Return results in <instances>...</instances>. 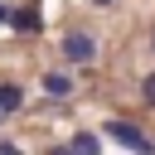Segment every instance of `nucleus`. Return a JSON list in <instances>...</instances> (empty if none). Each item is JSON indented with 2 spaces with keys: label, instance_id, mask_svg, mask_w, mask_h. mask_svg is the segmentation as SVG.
<instances>
[{
  "label": "nucleus",
  "instance_id": "nucleus-2",
  "mask_svg": "<svg viewBox=\"0 0 155 155\" xmlns=\"http://www.w3.org/2000/svg\"><path fill=\"white\" fill-rule=\"evenodd\" d=\"M63 53H68L73 63H92V53H97V44H92V34H82V29H73V34L63 39Z\"/></svg>",
  "mask_w": 155,
  "mask_h": 155
},
{
  "label": "nucleus",
  "instance_id": "nucleus-5",
  "mask_svg": "<svg viewBox=\"0 0 155 155\" xmlns=\"http://www.w3.org/2000/svg\"><path fill=\"white\" fill-rule=\"evenodd\" d=\"M19 102H24V92L15 82H0V111H19Z\"/></svg>",
  "mask_w": 155,
  "mask_h": 155
},
{
  "label": "nucleus",
  "instance_id": "nucleus-1",
  "mask_svg": "<svg viewBox=\"0 0 155 155\" xmlns=\"http://www.w3.org/2000/svg\"><path fill=\"white\" fill-rule=\"evenodd\" d=\"M102 136H107V140H116V145H126L131 155H155V140H150L140 126H131V121H107V126H102Z\"/></svg>",
  "mask_w": 155,
  "mask_h": 155
},
{
  "label": "nucleus",
  "instance_id": "nucleus-3",
  "mask_svg": "<svg viewBox=\"0 0 155 155\" xmlns=\"http://www.w3.org/2000/svg\"><path fill=\"white\" fill-rule=\"evenodd\" d=\"M10 24H15V29H19V34H34V29H39V24H44V15H39V10H34V5H24V10H15V19H10Z\"/></svg>",
  "mask_w": 155,
  "mask_h": 155
},
{
  "label": "nucleus",
  "instance_id": "nucleus-8",
  "mask_svg": "<svg viewBox=\"0 0 155 155\" xmlns=\"http://www.w3.org/2000/svg\"><path fill=\"white\" fill-rule=\"evenodd\" d=\"M0 155H19V145L15 140H0Z\"/></svg>",
  "mask_w": 155,
  "mask_h": 155
},
{
  "label": "nucleus",
  "instance_id": "nucleus-4",
  "mask_svg": "<svg viewBox=\"0 0 155 155\" xmlns=\"http://www.w3.org/2000/svg\"><path fill=\"white\" fill-rule=\"evenodd\" d=\"M44 92H48V97H68V92H73V78H68V73H44Z\"/></svg>",
  "mask_w": 155,
  "mask_h": 155
},
{
  "label": "nucleus",
  "instance_id": "nucleus-7",
  "mask_svg": "<svg viewBox=\"0 0 155 155\" xmlns=\"http://www.w3.org/2000/svg\"><path fill=\"white\" fill-rule=\"evenodd\" d=\"M140 97H145V102H155V73H150V78L140 82Z\"/></svg>",
  "mask_w": 155,
  "mask_h": 155
},
{
  "label": "nucleus",
  "instance_id": "nucleus-10",
  "mask_svg": "<svg viewBox=\"0 0 155 155\" xmlns=\"http://www.w3.org/2000/svg\"><path fill=\"white\" fill-rule=\"evenodd\" d=\"M48 155H73V145H53V150H48Z\"/></svg>",
  "mask_w": 155,
  "mask_h": 155
},
{
  "label": "nucleus",
  "instance_id": "nucleus-9",
  "mask_svg": "<svg viewBox=\"0 0 155 155\" xmlns=\"http://www.w3.org/2000/svg\"><path fill=\"white\" fill-rule=\"evenodd\" d=\"M10 19H15V10H10V5L0 0V24H10Z\"/></svg>",
  "mask_w": 155,
  "mask_h": 155
},
{
  "label": "nucleus",
  "instance_id": "nucleus-6",
  "mask_svg": "<svg viewBox=\"0 0 155 155\" xmlns=\"http://www.w3.org/2000/svg\"><path fill=\"white\" fill-rule=\"evenodd\" d=\"M73 155H97V136L78 131V136H73Z\"/></svg>",
  "mask_w": 155,
  "mask_h": 155
},
{
  "label": "nucleus",
  "instance_id": "nucleus-11",
  "mask_svg": "<svg viewBox=\"0 0 155 155\" xmlns=\"http://www.w3.org/2000/svg\"><path fill=\"white\" fill-rule=\"evenodd\" d=\"M150 48H155V34H150Z\"/></svg>",
  "mask_w": 155,
  "mask_h": 155
}]
</instances>
